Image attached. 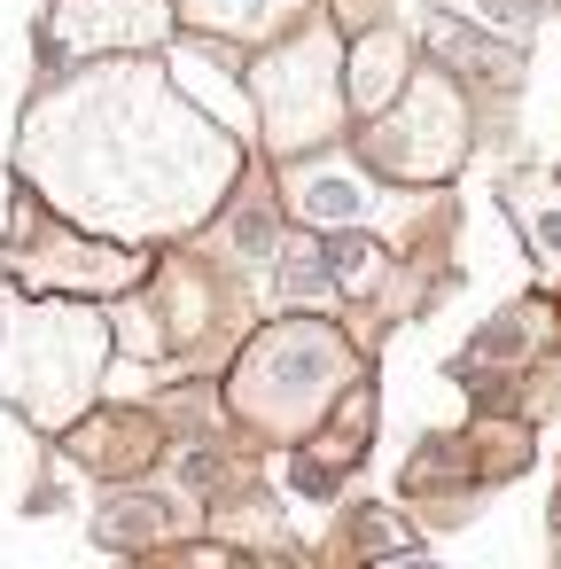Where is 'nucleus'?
Instances as JSON below:
<instances>
[{"mask_svg":"<svg viewBox=\"0 0 561 569\" xmlns=\"http://www.w3.org/2000/svg\"><path fill=\"white\" fill-rule=\"evenodd\" d=\"M258 118H266V133H273V149H320L328 133H335V118H343V102H351V79H335V40L328 32H297L281 56H266L258 63Z\"/></svg>","mask_w":561,"mask_h":569,"instance_id":"4","label":"nucleus"},{"mask_svg":"<svg viewBox=\"0 0 561 569\" xmlns=\"http://www.w3.org/2000/svg\"><path fill=\"white\" fill-rule=\"evenodd\" d=\"M281 203H289L304 227H328V234L367 227V219L382 211V196H374V180H367L359 157H304V164H289V172H281Z\"/></svg>","mask_w":561,"mask_h":569,"instance_id":"6","label":"nucleus"},{"mask_svg":"<svg viewBox=\"0 0 561 569\" xmlns=\"http://www.w3.org/2000/svg\"><path fill=\"white\" fill-rule=\"evenodd\" d=\"M304 9H312V0H180V24H196L203 40L242 48V40H273V32H289Z\"/></svg>","mask_w":561,"mask_h":569,"instance_id":"8","label":"nucleus"},{"mask_svg":"<svg viewBox=\"0 0 561 569\" xmlns=\"http://www.w3.org/2000/svg\"><path fill=\"white\" fill-rule=\"evenodd\" d=\"M164 32H172L164 0H56V17H48V40L63 56H102L110 40L118 48H157Z\"/></svg>","mask_w":561,"mask_h":569,"instance_id":"7","label":"nucleus"},{"mask_svg":"<svg viewBox=\"0 0 561 569\" xmlns=\"http://www.w3.org/2000/svg\"><path fill=\"white\" fill-rule=\"evenodd\" d=\"M460 17H475V24H530V9L538 0H452Z\"/></svg>","mask_w":561,"mask_h":569,"instance_id":"15","label":"nucleus"},{"mask_svg":"<svg viewBox=\"0 0 561 569\" xmlns=\"http://www.w3.org/2000/svg\"><path fill=\"white\" fill-rule=\"evenodd\" d=\"M328 258H335V289H351V297H359V289H374V281L390 273V250H382V242H367L359 227H343Z\"/></svg>","mask_w":561,"mask_h":569,"instance_id":"13","label":"nucleus"},{"mask_svg":"<svg viewBox=\"0 0 561 569\" xmlns=\"http://www.w3.org/2000/svg\"><path fill=\"white\" fill-rule=\"evenodd\" d=\"M164 522H172V507H164V499H141V491H126V499H118V491H110L94 530H102V546H149Z\"/></svg>","mask_w":561,"mask_h":569,"instance_id":"11","label":"nucleus"},{"mask_svg":"<svg viewBox=\"0 0 561 569\" xmlns=\"http://www.w3.org/2000/svg\"><path fill=\"white\" fill-rule=\"evenodd\" d=\"M110 351V320L87 305H0V390H9L40 429L79 421V406L94 398V367Z\"/></svg>","mask_w":561,"mask_h":569,"instance_id":"2","label":"nucleus"},{"mask_svg":"<svg viewBox=\"0 0 561 569\" xmlns=\"http://www.w3.org/2000/svg\"><path fill=\"white\" fill-rule=\"evenodd\" d=\"M390 94H405V40L367 32L351 48V110H390Z\"/></svg>","mask_w":561,"mask_h":569,"instance_id":"9","label":"nucleus"},{"mask_svg":"<svg viewBox=\"0 0 561 569\" xmlns=\"http://www.w3.org/2000/svg\"><path fill=\"white\" fill-rule=\"evenodd\" d=\"M359 149H367V164H382L398 180H444L460 164V149H468V110H460L452 79L444 71L405 79V102L382 126H367Z\"/></svg>","mask_w":561,"mask_h":569,"instance_id":"5","label":"nucleus"},{"mask_svg":"<svg viewBox=\"0 0 561 569\" xmlns=\"http://www.w3.org/2000/svg\"><path fill=\"white\" fill-rule=\"evenodd\" d=\"M343 375V343L320 328V320H289V328H273L258 351H250V367L234 375V406L250 413V421H266V429H297V421H312L320 406H328V382Z\"/></svg>","mask_w":561,"mask_h":569,"instance_id":"3","label":"nucleus"},{"mask_svg":"<svg viewBox=\"0 0 561 569\" xmlns=\"http://www.w3.org/2000/svg\"><path fill=\"white\" fill-rule=\"evenodd\" d=\"M507 211L522 219V234H530V258H538L545 273H561V188H553L545 172H522V180L507 188Z\"/></svg>","mask_w":561,"mask_h":569,"instance_id":"10","label":"nucleus"},{"mask_svg":"<svg viewBox=\"0 0 561 569\" xmlns=\"http://www.w3.org/2000/svg\"><path fill=\"white\" fill-rule=\"evenodd\" d=\"M437 56H452L468 79H499V87L522 79V56H514V48H483V40H468V32H437Z\"/></svg>","mask_w":561,"mask_h":569,"instance_id":"12","label":"nucleus"},{"mask_svg":"<svg viewBox=\"0 0 561 569\" xmlns=\"http://www.w3.org/2000/svg\"><path fill=\"white\" fill-rule=\"evenodd\" d=\"M281 297H289V305H304V297H335V258H328V250H289V266H281Z\"/></svg>","mask_w":561,"mask_h":569,"instance_id":"14","label":"nucleus"},{"mask_svg":"<svg viewBox=\"0 0 561 569\" xmlns=\"http://www.w3.org/2000/svg\"><path fill=\"white\" fill-rule=\"evenodd\" d=\"M24 172L79 227L180 234L219 203V188L234 172V141L211 133L196 118V102L172 94L157 71L110 63V71L79 79L56 110L32 118Z\"/></svg>","mask_w":561,"mask_h":569,"instance_id":"1","label":"nucleus"}]
</instances>
